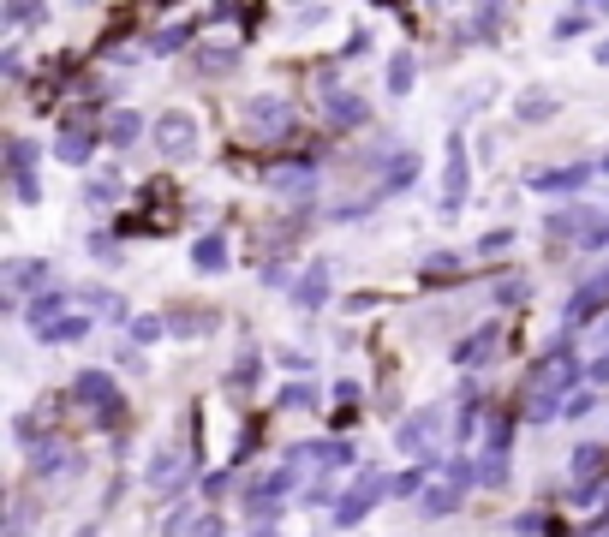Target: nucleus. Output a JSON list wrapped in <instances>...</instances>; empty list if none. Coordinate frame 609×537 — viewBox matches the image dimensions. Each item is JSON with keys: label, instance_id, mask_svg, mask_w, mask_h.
<instances>
[{"label": "nucleus", "instance_id": "obj_1", "mask_svg": "<svg viewBox=\"0 0 609 537\" xmlns=\"http://www.w3.org/2000/svg\"><path fill=\"white\" fill-rule=\"evenodd\" d=\"M574 382H580V358H567V353H550L544 365H532L526 395H520V418H532V425L555 418V412H562V400L574 395Z\"/></svg>", "mask_w": 609, "mask_h": 537}, {"label": "nucleus", "instance_id": "obj_2", "mask_svg": "<svg viewBox=\"0 0 609 537\" xmlns=\"http://www.w3.org/2000/svg\"><path fill=\"white\" fill-rule=\"evenodd\" d=\"M388 495V478L383 472H359L353 483H347V495L335 502V532H353V525H365L370 520V508Z\"/></svg>", "mask_w": 609, "mask_h": 537}, {"label": "nucleus", "instance_id": "obj_3", "mask_svg": "<svg viewBox=\"0 0 609 537\" xmlns=\"http://www.w3.org/2000/svg\"><path fill=\"white\" fill-rule=\"evenodd\" d=\"M240 126L251 132V138H275V132L293 126V108H287V96H245Z\"/></svg>", "mask_w": 609, "mask_h": 537}, {"label": "nucleus", "instance_id": "obj_4", "mask_svg": "<svg viewBox=\"0 0 609 537\" xmlns=\"http://www.w3.org/2000/svg\"><path fill=\"white\" fill-rule=\"evenodd\" d=\"M467 185H472V168H467V132H448V161H442V210H460L467 203Z\"/></svg>", "mask_w": 609, "mask_h": 537}, {"label": "nucleus", "instance_id": "obj_5", "mask_svg": "<svg viewBox=\"0 0 609 537\" xmlns=\"http://www.w3.org/2000/svg\"><path fill=\"white\" fill-rule=\"evenodd\" d=\"M72 395L84 400V406L96 412L102 425H113V418H120V388H113V376H108V370H78Z\"/></svg>", "mask_w": 609, "mask_h": 537}, {"label": "nucleus", "instance_id": "obj_6", "mask_svg": "<svg viewBox=\"0 0 609 537\" xmlns=\"http://www.w3.org/2000/svg\"><path fill=\"white\" fill-rule=\"evenodd\" d=\"M156 150L168 161H185L192 150H198V120H192V113H180V108L162 113V120H156Z\"/></svg>", "mask_w": 609, "mask_h": 537}, {"label": "nucleus", "instance_id": "obj_7", "mask_svg": "<svg viewBox=\"0 0 609 537\" xmlns=\"http://www.w3.org/2000/svg\"><path fill=\"white\" fill-rule=\"evenodd\" d=\"M287 495H293V466H275L263 483H251V495H245V513H251V520H270Z\"/></svg>", "mask_w": 609, "mask_h": 537}, {"label": "nucleus", "instance_id": "obj_8", "mask_svg": "<svg viewBox=\"0 0 609 537\" xmlns=\"http://www.w3.org/2000/svg\"><path fill=\"white\" fill-rule=\"evenodd\" d=\"M192 472H198V460L185 448H162L156 460H150V472H143V483H150V490H180Z\"/></svg>", "mask_w": 609, "mask_h": 537}, {"label": "nucleus", "instance_id": "obj_9", "mask_svg": "<svg viewBox=\"0 0 609 537\" xmlns=\"http://www.w3.org/2000/svg\"><path fill=\"white\" fill-rule=\"evenodd\" d=\"M604 305H609V268H597L592 281L574 287V298H567V323H592Z\"/></svg>", "mask_w": 609, "mask_h": 537}, {"label": "nucleus", "instance_id": "obj_10", "mask_svg": "<svg viewBox=\"0 0 609 537\" xmlns=\"http://www.w3.org/2000/svg\"><path fill=\"white\" fill-rule=\"evenodd\" d=\"M437 430H442V418H437V412H412L407 425L395 430V442H400L407 454H418V460H430V436H437Z\"/></svg>", "mask_w": 609, "mask_h": 537}, {"label": "nucleus", "instance_id": "obj_11", "mask_svg": "<svg viewBox=\"0 0 609 537\" xmlns=\"http://www.w3.org/2000/svg\"><path fill=\"white\" fill-rule=\"evenodd\" d=\"M496 340H502V328H496V323H484L478 335H467L460 347H454V365H460V370H478V365H490V353H496Z\"/></svg>", "mask_w": 609, "mask_h": 537}, {"label": "nucleus", "instance_id": "obj_12", "mask_svg": "<svg viewBox=\"0 0 609 537\" xmlns=\"http://www.w3.org/2000/svg\"><path fill=\"white\" fill-rule=\"evenodd\" d=\"M460 495L467 490H460L454 478H430V490L418 495V513H425V520H448V513L460 508Z\"/></svg>", "mask_w": 609, "mask_h": 537}, {"label": "nucleus", "instance_id": "obj_13", "mask_svg": "<svg viewBox=\"0 0 609 537\" xmlns=\"http://www.w3.org/2000/svg\"><path fill=\"white\" fill-rule=\"evenodd\" d=\"M30 161H36V143L13 138V198L18 203H36V173H30Z\"/></svg>", "mask_w": 609, "mask_h": 537}, {"label": "nucleus", "instance_id": "obj_14", "mask_svg": "<svg viewBox=\"0 0 609 537\" xmlns=\"http://www.w3.org/2000/svg\"><path fill=\"white\" fill-rule=\"evenodd\" d=\"M60 317H66V293H36V298L25 305V323H30V335H36V340H43L48 328L60 323Z\"/></svg>", "mask_w": 609, "mask_h": 537}, {"label": "nucleus", "instance_id": "obj_15", "mask_svg": "<svg viewBox=\"0 0 609 537\" xmlns=\"http://www.w3.org/2000/svg\"><path fill=\"white\" fill-rule=\"evenodd\" d=\"M90 150H96V126H66V132L54 138V156L66 161V168H84Z\"/></svg>", "mask_w": 609, "mask_h": 537}, {"label": "nucleus", "instance_id": "obj_16", "mask_svg": "<svg viewBox=\"0 0 609 537\" xmlns=\"http://www.w3.org/2000/svg\"><path fill=\"white\" fill-rule=\"evenodd\" d=\"M597 168H585V161H574V168H544V173H532V191H580L585 180H592Z\"/></svg>", "mask_w": 609, "mask_h": 537}, {"label": "nucleus", "instance_id": "obj_17", "mask_svg": "<svg viewBox=\"0 0 609 537\" xmlns=\"http://www.w3.org/2000/svg\"><path fill=\"white\" fill-rule=\"evenodd\" d=\"M365 120H370L365 96H353V90H335V96H329V126L335 132H353V126H365Z\"/></svg>", "mask_w": 609, "mask_h": 537}, {"label": "nucleus", "instance_id": "obj_18", "mask_svg": "<svg viewBox=\"0 0 609 537\" xmlns=\"http://www.w3.org/2000/svg\"><path fill=\"white\" fill-rule=\"evenodd\" d=\"M323 298H329V263H311L293 287V305L299 311H323Z\"/></svg>", "mask_w": 609, "mask_h": 537}, {"label": "nucleus", "instance_id": "obj_19", "mask_svg": "<svg viewBox=\"0 0 609 537\" xmlns=\"http://www.w3.org/2000/svg\"><path fill=\"white\" fill-rule=\"evenodd\" d=\"M412 180H418V156H412V150H400V156H388L383 185H377V198H400V191H407Z\"/></svg>", "mask_w": 609, "mask_h": 537}, {"label": "nucleus", "instance_id": "obj_20", "mask_svg": "<svg viewBox=\"0 0 609 537\" xmlns=\"http://www.w3.org/2000/svg\"><path fill=\"white\" fill-rule=\"evenodd\" d=\"M604 466H609V448H604V442H585V448H574V460H567V472H574V490H585V483H592Z\"/></svg>", "mask_w": 609, "mask_h": 537}, {"label": "nucleus", "instance_id": "obj_21", "mask_svg": "<svg viewBox=\"0 0 609 537\" xmlns=\"http://www.w3.org/2000/svg\"><path fill=\"white\" fill-rule=\"evenodd\" d=\"M72 466V448L66 442H36L30 448V478H54V472Z\"/></svg>", "mask_w": 609, "mask_h": 537}, {"label": "nucleus", "instance_id": "obj_22", "mask_svg": "<svg viewBox=\"0 0 609 537\" xmlns=\"http://www.w3.org/2000/svg\"><path fill=\"white\" fill-rule=\"evenodd\" d=\"M192 268H203V275H221L227 268V239L221 233H198V239H192Z\"/></svg>", "mask_w": 609, "mask_h": 537}, {"label": "nucleus", "instance_id": "obj_23", "mask_svg": "<svg viewBox=\"0 0 609 537\" xmlns=\"http://www.w3.org/2000/svg\"><path fill=\"white\" fill-rule=\"evenodd\" d=\"M192 72H198V78H227V72H240V48H198V54H192Z\"/></svg>", "mask_w": 609, "mask_h": 537}, {"label": "nucleus", "instance_id": "obj_24", "mask_svg": "<svg viewBox=\"0 0 609 537\" xmlns=\"http://www.w3.org/2000/svg\"><path fill=\"white\" fill-rule=\"evenodd\" d=\"M270 191H281V198H311V191H317V173L311 168H275L270 173Z\"/></svg>", "mask_w": 609, "mask_h": 537}, {"label": "nucleus", "instance_id": "obj_25", "mask_svg": "<svg viewBox=\"0 0 609 537\" xmlns=\"http://www.w3.org/2000/svg\"><path fill=\"white\" fill-rule=\"evenodd\" d=\"M48 281V263H30V257H18V263H6V293H30V287Z\"/></svg>", "mask_w": 609, "mask_h": 537}, {"label": "nucleus", "instance_id": "obj_26", "mask_svg": "<svg viewBox=\"0 0 609 537\" xmlns=\"http://www.w3.org/2000/svg\"><path fill=\"white\" fill-rule=\"evenodd\" d=\"M412 72H418L412 48H395V54H388V90H395V96H407V90H412Z\"/></svg>", "mask_w": 609, "mask_h": 537}, {"label": "nucleus", "instance_id": "obj_27", "mask_svg": "<svg viewBox=\"0 0 609 537\" xmlns=\"http://www.w3.org/2000/svg\"><path fill=\"white\" fill-rule=\"evenodd\" d=\"M138 138H143V113H132V108L108 113V143H138Z\"/></svg>", "mask_w": 609, "mask_h": 537}, {"label": "nucleus", "instance_id": "obj_28", "mask_svg": "<svg viewBox=\"0 0 609 537\" xmlns=\"http://www.w3.org/2000/svg\"><path fill=\"white\" fill-rule=\"evenodd\" d=\"M317 400L323 395H317L311 382H287L281 388V412H317Z\"/></svg>", "mask_w": 609, "mask_h": 537}, {"label": "nucleus", "instance_id": "obj_29", "mask_svg": "<svg viewBox=\"0 0 609 537\" xmlns=\"http://www.w3.org/2000/svg\"><path fill=\"white\" fill-rule=\"evenodd\" d=\"M84 305H90V311H102L108 323H120V317H126V298H120V293H108V287H90V293H84Z\"/></svg>", "mask_w": 609, "mask_h": 537}, {"label": "nucleus", "instance_id": "obj_30", "mask_svg": "<svg viewBox=\"0 0 609 537\" xmlns=\"http://www.w3.org/2000/svg\"><path fill=\"white\" fill-rule=\"evenodd\" d=\"M251 382H257V353H240V358H233V370H227V388H240V395H245Z\"/></svg>", "mask_w": 609, "mask_h": 537}, {"label": "nucleus", "instance_id": "obj_31", "mask_svg": "<svg viewBox=\"0 0 609 537\" xmlns=\"http://www.w3.org/2000/svg\"><path fill=\"white\" fill-rule=\"evenodd\" d=\"M168 335V323L162 317H132V347H150V340Z\"/></svg>", "mask_w": 609, "mask_h": 537}, {"label": "nucleus", "instance_id": "obj_32", "mask_svg": "<svg viewBox=\"0 0 609 537\" xmlns=\"http://www.w3.org/2000/svg\"><path fill=\"white\" fill-rule=\"evenodd\" d=\"M592 406H597V388H574L562 400V418H592Z\"/></svg>", "mask_w": 609, "mask_h": 537}, {"label": "nucleus", "instance_id": "obj_33", "mask_svg": "<svg viewBox=\"0 0 609 537\" xmlns=\"http://www.w3.org/2000/svg\"><path fill=\"white\" fill-rule=\"evenodd\" d=\"M555 108H562L555 96H520V120H526V126H532V120H550Z\"/></svg>", "mask_w": 609, "mask_h": 537}, {"label": "nucleus", "instance_id": "obj_34", "mask_svg": "<svg viewBox=\"0 0 609 537\" xmlns=\"http://www.w3.org/2000/svg\"><path fill=\"white\" fill-rule=\"evenodd\" d=\"M508 454H484V466H478V483L484 490H496V483H508V466H502Z\"/></svg>", "mask_w": 609, "mask_h": 537}, {"label": "nucleus", "instance_id": "obj_35", "mask_svg": "<svg viewBox=\"0 0 609 537\" xmlns=\"http://www.w3.org/2000/svg\"><path fill=\"white\" fill-rule=\"evenodd\" d=\"M180 43H185V24H162L156 36H150V54H173Z\"/></svg>", "mask_w": 609, "mask_h": 537}, {"label": "nucleus", "instance_id": "obj_36", "mask_svg": "<svg viewBox=\"0 0 609 537\" xmlns=\"http://www.w3.org/2000/svg\"><path fill=\"white\" fill-rule=\"evenodd\" d=\"M585 30H592V13H585V6H580V13H562V18H555V36H585Z\"/></svg>", "mask_w": 609, "mask_h": 537}, {"label": "nucleus", "instance_id": "obj_37", "mask_svg": "<svg viewBox=\"0 0 609 537\" xmlns=\"http://www.w3.org/2000/svg\"><path fill=\"white\" fill-rule=\"evenodd\" d=\"M454 268H460V257H454V251H437V257L425 263V281H448Z\"/></svg>", "mask_w": 609, "mask_h": 537}, {"label": "nucleus", "instance_id": "obj_38", "mask_svg": "<svg viewBox=\"0 0 609 537\" xmlns=\"http://www.w3.org/2000/svg\"><path fill=\"white\" fill-rule=\"evenodd\" d=\"M0 18H6V24H43V18H48V6H6Z\"/></svg>", "mask_w": 609, "mask_h": 537}, {"label": "nucleus", "instance_id": "obj_39", "mask_svg": "<svg viewBox=\"0 0 609 537\" xmlns=\"http://www.w3.org/2000/svg\"><path fill=\"white\" fill-rule=\"evenodd\" d=\"M84 198H90V203H113V198H120V185H113V180H90Z\"/></svg>", "mask_w": 609, "mask_h": 537}, {"label": "nucleus", "instance_id": "obj_40", "mask_svg": "<svg viewBox=\"0 0 609 537\" xmlns=\"http://www.w3.org/2000/svg\"><path fill=\"white\" fill-rule=\"evenodd\" d=\"M203 328H210V323H203V317H173V323H168V335L192 340V335H203Z\"/></svg>", "mask_w": 609, "mask_h": 537}, {"label": "nucleus", "instance_id": "obj_41", "mask_svg": "<svg viewBox=\"0 0 609 537\" xmlns=\"http://www.w3.org/2000/svg\"><path fill=\"white\" fill-rule=\"evenodd\" d=\"M192 537H227V520L221 513H203V520L192 525Z\"/></svg>", "mask_w": 609, "mask_h": 537}, {"label": "nucleus", "instance_id": "obj_42", "mask_svg": "<svg viewBox=\"0 0 609 537\" xmlns=\"http://www.w3.org/2000/svg\"><path fill=\"white\" fill-rule=\"evenodd\" d=\"M496 6H484V13H472V36H496Z\"/></svg>", "mask_w": 609, "mask_h": 537}, {"label": "nucleus", "instance_id": "obj_43", "mask_svg": "<svg viewBox=\"0 0 609 537\" xmlns=\"http://www.w3.org/2000/svg\"><path fill=\"white\" fill-rule=\"evenodd\" d=\"M478 425H484V406H467V412H460V425H454V430H460V442H467V436H478Z\"/></svg>", "mask_w": 609, "mask_h": 537}, {"label": "nucleus", "instance_id": "obj_44", "mask_svg": "<svg viewBox=\"0 0 609 537\" xmlns=\"http://www.w3.org/2000/svg\"><path fill=\"white\" fill-rule=\"evenodd\" d=\"M585 376H592V388H597V382H609V353H597L592 365H585Z\"/></svg>", "mask_w": 609, "mask_h": 537}, {"label": "nucleus", "instance_id": "obj_45", "mask_svg": "<svg viewBox=\"0 0 609 537\" xmlns=\"http://www.w3.org/2000/svg\"><path fill=\"white\" fill-rule=\"evenodd\" d=\"M227 483H233V472H215V478H203V495H221Z\"/></svg>", "mask_w": 609, "mask_h": 537}, {"label": "nucleus", "instance_id": "obj_46", "mask_svg": "<svg viewBox=\"0 0 609 537\" xmlns=\"http://www.w3.org/2000/svg\"><path fill=\"white\" fill-rule=\"evenodd\" d=\"M597 60H604V66H609V43H604V48H597Z\"/></svg>", "mask_w": 609, "mask_h": 537}, {"label": "nucleus", "instance_id": "obj_47", "mask_svg": "<svg viewBox=\"0 0 609 537\" xmlns=\"http://www.w3.org/2000/svg\"><path fill=\"white\" fill-rule=\"evenodd\" d=\"M604 353H609V323H604Z\"/></svg>", "mask_w": 609, "mask_h": 537}, {"label": "nucleus", "instance_id": "obj_48", "mask_svg": "<svg viewBox=\"0 0 609 537\" xmlns=\"http://www.w3.org/2000/svg\"><path fill=\"white\" fill-rule=\"evenodd\" d=\"M604 173H609V156H604Z\"/></svg>", "mask_w": 609, "mask_h": 537}]
</instances>
